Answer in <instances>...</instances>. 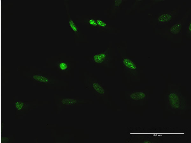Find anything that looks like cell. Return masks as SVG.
Returning a JSON list of instances; mask_svg holds the SVG:
<instances>
[{
	"label": "cell",
	"mask_w": 191,
	"mask_h": 143,
	"mask_svg": "<svg viewBox=\"0 0 191 143\" xmlns=\"http://www.w3.org/2000/svg\"><path fill=\"white\" fill-rule=\"evenodd\" d=\"M110 59V51L109 49L103 52L94 54L92 57V62L98 64H107Z\"/></svg>",
	"instance_id": "1"
},
{
	"label": "cell",
	"mask_w": 191,
	"mask_h": 143,
	"mask_svg": "<svg viewBox=\"0 0 191 143\" xmlns=\"http://www.w3.org/2000/svg\"><path fill=\"white\" fill-rule=\"evenodd\" d=\"M168 102L175 108L178 109L180 107L182 102V97L180 94L176 92H172L168 94Z\"/></svg>",
	"instance_id": "2"
},
{
	"label": "cell",
	"mask_w": 191,
	"mask_h": 143,
	"mask_svg": "<svg viewBox=\"0 0 191 143\" xmlns=\"http://www.w3.org/2000/svg\"><path fill=\"white\" fill-rule=\"evenodd\" d=\"M31 77L33 80L43 84H50L53 81L52 79L49 77L40 74H33Z\"/></svg>",
	"instance_id": "3"
},
{
	"label": "cell",
	"mask_w": 191,
	"mask_h": 143,
	"mask_svg": "<svg viewBox=\"0 0 191 143\" xmlns=\"http://www.w3.org/2000/svg\"><path fill=\"white\" fill-rule=\"evenodd\" d=\"M92 89L97 94L103 96L105 93L104 88L98 81L93 80L91 81L90 84Z\"/></svg>",
	"instance_id": "4"
},
{
	"label": "cell",
	"mask_w": 191,
	"mask_h": 143,
	"mask_svg": "<svg viewBox=\"0 0 191 143\" xmlns=\"http://www.w3.org/2000/svg\"><path fill=\"white\" fill-rule=\"evenodd\" d=\"M146 94L143 92H134L130 94V97L134 101H140L145 99Z\"/></svg>",
	"instance_id": "5"
},
{
	"label": "cell",
	"mask_w": 191,
	"mask_h": 143,
	"mask_svg": "<svg viewBox=\"0 0 191 143\" xmlns=\"http://www.w3.org/2000/svg\"><path fill=\"white\" fill-rule=\"evenodd\" d=\"M78 99L72 98H64L60 100V102L66 106H70L74 105L78 102Z\"/></svg>",
	"instance_id": "6"
},
{
	"label": "cell",
	"mask_w": 191,
	"mask_h": 143,
	"mask_svg": "<svg viewBox=\"0 0 191 143\" xmlns=\"http://www.w3.org/2000/svg\"><path fill=\"white\" fill-rule=\"evenodd\" d=\"M57 67L61 71H65L69 70L70 65L69 63L65 61H60L57 64Z\"/></svg>",
	"instance_id": "7"
},
{
	"label": "cell",
	"mask_w": 191,
	"mask_h": 143,
	"mask_svg": "<svg viewBox=\"0 0 191 143\" xmlns=\"http://www.w3.org/2000/svg\"><path fill=\"white\" fill-rule=\"evenodd\" d=\"M15 106L17 111L21 112L25 109L27 107V105L24 102L17 101L15 102Z\"/></svg>",
	"instance_id": "8"
},
{
	"label": "cell",
	"mask_w": 191,
	"mask_h": 143,
	"mask_svg": "<svg viewBox=\"0 0 191 143\" xmlns=\"http://www.w3.org/2000/svg\"><path fill=\"white\" fill-rule=\"evenodd\" d=\"M69 24L73 31L75 33L78 34L79 30L78 27L72 19H71L69 20Z\"/></svg>",
	"instance_id": "9"
},
{
	"label": "cell",
	"mask_w": 191,
	"mask_h": 143,
	"mask_svg": "<svg viewBox=\"0 0 191 143\" xmlns=\"http://www.w3.org/2000/svg\"><path fill=\"white\" fill-rule=\"evenodd\" d=\"M96 22L97 24L101 28H106L107 27V25L106 23L100 19H97Z\"/></svg>",
	"instance_id": "10"
},
{
	"label": "cell",
	"mask_w": 191,
	"mask_h": 143,
	"mask_svg": "<svg viewBox=\"0 0 191 143\" xmlns=\"http://www.w3.org/2000/svg\"><path fill=\"white\" fill-rule=\"evenodd\" d=\"M89 24L93 27H96L97 24L96 21L93 18H90L88 21Z\"/></svg>",
	"instance_id": "11"
},
{
	"label": "cell",
	"mask_w": 191,
	"mask_h": 143,
	"mask_svg": "<svg viewBox=\"0 0 191 143\" xmlns=\"http://www.w3.org/2000/svg\"><path fill=\"white\" fill-rule=\"evenodd\" d=\"M9 140V138L7 137H3L2 139V142H6Z\"/></svg>",
	"instance_id": "12"
}]
</instances>
